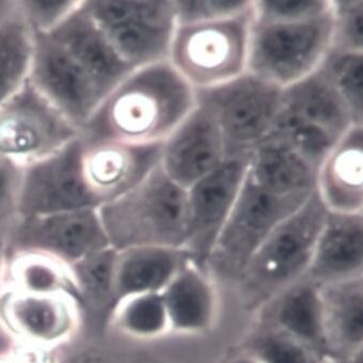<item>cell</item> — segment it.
<instances>
[{"mask_svg": "<svg viewBox=\"0 0 363 363\" xmlns=\"http://www.w3.org/2000/svg\"><path fill=\"white\" fill-rule=\"evenodd\" d=\"M34 35L16 14L0 25V108L30 80Z\"/></svg>", "mask_w": 363, "mask_h": 363, "instance_id": "d4e9b609", "label": "cell"}, {"mask_svg": "<svg viewBox=\"0 0 363 363\" xmlns=\"http://www.w3.org/2000/svg\"><path fill=\"white\" fill-rule=\"evenodd\" d=\"M225 363H259L254 357H251L250 354H247V352H242V350H240V352H236L233 357L228 359Z\"/></svg>", "mask_w": 363, "mask_h": 363, "instance_id": "74e56055", "label": "cell"}, {"mask_svg": "<svg viewBox=\"0 0 363 363\" xmlns=\"http://www.w3.org/2000/svg\"><path fill=\"white\" fill-rule=\"evenodd\" d=\"M247 176L279 196H308L316 191L317 169L271 137L249 153Z\"/></svg>", "mask_w": 363, "mask_h": 363, "instance_id": "603a6c76", "label": "cell"}, {"mask_svg": "<svg viewBox=\"0 0 363 363\" xmlns=\"http://www.w3.org/2000/svg\"><path fill=\"white\" fill-rule=\"evenodd\" d=\"M99 32L133 68L169 61L177 27L174 1H84Z\"/></svg>", "mask_w": 363, "mask_h": 363, "instance_id": "9c48e42d", "label": "cell"}, {"mask_svg": "<svg viewBox=\"0 0 363 363\" xmlns=\"http://www.w3.org/2000/svg\"><path fill=\"white\" fill-rule=\"evenodd\" d=\"M252 6L238 16L176 27L169 63L194 90L219 86L247 72Z\"/></svg>", "mask_w": 363, "mask_h": 363, "instance_id": "5b68a950", "label": "cell"}, {"mask_svg": "<svg viewBox=\"0 0 363 363\" xmlns=\"http://www.w3.org/2000/svg\"><path fill=\"white\" fill-rule=\"evenodd\" d=\"M118 331L138 341H155L171 333L161 294H145L119 301L110 315Z\"/></svg>", "mask_w": 363, "mask_h": 363, "instance_id": "484cf974", "label": "cell"}, {"mask_svg": "<svg viewBox=\"0 0 363 363\" xmlns=\"http://www.w3.org/2000/svg\"><path fill=\"white\" fill-rule=\"evenodd\" d=\"M24 169L0 155V238L5 242L18 221Z\"/></svg>", "mask_w": 363, "mask_h": 363, "instance_id": "836d02e7", "label": "cell"}, {"mask_svg": "<svg viewBox=\"0 0 363 363\" xmlns=\"http://www.w3.org/2000/svg\"><path fill=\"white\" fill-rule=\"evenodd\" d=\"M177 25L208 22L248 11L252 1H174Z\"/></svg>", "mask_w": 363, "mask_h": 363, "instance_id": "d590c367", "label": "cell"}, {"mask_svg": "<svg viewBox=\"0 0 363 363\" xmlns=\"http://www.w3.org/2000/svg\"><path fill=\"white\" fill-rule=\"evenodd\" d=\"M109 247L99 209L18 218L5 240L12 255H45L67 267Z\"/></svg>", "mask_w": 363, "mask_h": 363, "instance_id": "8fae6325", "label": "cell"}, {"mask_svg": "<svg viewBox=\"0 0 363 363\" xmlns=\"http://www.w3.org/2000/svg\"><path fill=\"white\" fill-rule=\"evenodd\" d=\"M318 70L345 101L354 121L363 125V52L331 48Z\"/></svg>", "mask_w": 363, "mask_h": 363, "instance_id": "4dcf8cb0", "label": "cell"}, {"mask_svg": "<svg viewBox=\"0 0 363 363\" xmlns=\"http://www.w3.org/2000/svg\"><path fill=\"white\" fill-rule=\"evenodd\" d=\"M284 89L246 72L219 86L195 90V104L213 117L228 155H248L273 130Z\"/></svg>", "mask_w": 363, "mask_h": 363, "instance_id": "52a82bcc", "label": "cell"}, {"mask_svg": "<svg viewBox=\"0 0 363 363\" xmlns=\"http://www.w3.org/2000/svg\"><path fill=\"white\" fill-rule=\"evenodd\" d=\"M327 215L315 191L265 238L236 283L244 308L258 313L272 298L305 278Z\"/></svg>", "mask_w": 363, "mask_h": 363, "instance_id": "3957f363", "label": "cell"}, {"mask_svg": "<svg viewBox=\"0 0 363 363\" xmlns=\"http://www.w3.org/2000/svg\"><path fill=\"white\" fill-rule=\"evenodd\" d=\"M79 140L81 180L96 208L130 192L161 162L163 144Z\"/></svg>", "mask_w": 363, "mask_h": 363, "instance_id": "4fadbf2b", "label": "cell"}, {"mask_svg": "<svg viewBox=\"0 0 363 363\" xmlns=\"http://www.w3.org/2000/svg\"><path fill=\"white\" fill-rule=\"evenodd\" d=\"M12 289L32 294L78 296L67 265L35 252L13 254Z\"/></svg>", "mask_w": 363, "mask_h": 363, "instance_id": "4316f807", "label": "cell"}, {"mask_svg": "<svg viewBox=\"0 0 363 363\" xmlns=\"http://www.w3.org/2000/svg\"><path fill=\"white\" fill-rule=\"evenodd\" d=\"M283 110L341 138L354 121L350 108L319 70L284 89Z\"/></svg>", "mask_w": 363, "mask_h": 363, "instance_id": "cb8c5ba5", "label": "cell"}, {"mask_svg": "<svg viewBox=\"0 0 363 363\" xmlns=\"http://www.w3.org/2000/svg\"><path fill=\"white\" fill-rule=\"evenodd\" d=\"M363 350L356 352L350 356L344 357V358L333 359V360L327 361L325 363H363Z\"/></svg>", "mask_w": 363, "mask_h": 363, "instance_id": "f35d334b", "label": "cell"}, {"mask_svg": "<svg viewBox=\"0 0 363 363\" xmlns=\"http://www.w3.org/2000/svg\"><path fill=\"white\" fill-rule=\"evenodd\" d=\"M80 136L30 80L0 108V155L22 169L48 159Z\"/></svg>", "mask_w": 363, "mask_h": 363, "instance_id": "30bf717a", "label": "cell"}, {"mask_svg": "<svg viewBox=\"0 0 363 363\" xmlns=\"http://www.w3.org/2000/svg\"><path fill=\"white\" fill-rule=\"evenodd\" d=\"M139 363H167V362H164V361H161V360H155V359H147V360H142Z\"/></svg>", "mask_w": 363, "mask_h": 363, "instance_id": "60d3db41", "label": "cell"}, {"mask_svg": "<svg viewBox=\"0 0 363 363\" xmlns=\"http://www.w3.org/2000/svg\"><path fill=\"white\" fill-rule=\"evenodd\" d=\"M248 155H233L186 190V235L191 261L207 269L209 257L235 204L248 169ZM208 271V269H207Z\"/></svg>", "mask_w": 363, "mask_h": 363, "instance_id": "7c38bea8", "label": "cell"}, {"mask_svg": "<svg viewBox=\"0 0 363 363\" xmlns=\"http://www.w3.org/2000/svg\"><path fill=\"white\" fill-rule=\"evenodd\" d=\"M311 195L279 196L263 190L246 174L235 204L209 257L207 269L211 275L236 285L265 238Z\"/></svg>", "mask_w": 363, "mask_h": 363, "instance_id": "ba28073f", "label": "cell"}, {"mask_svg": "<svg viewBox=\"0 0 363 363\" xmlns=\"http://www.w3.org/2000/svg\"><path fill=\"white\" fill-rule=\"evenodd\" d=\"M195 107V90L169 61L135 68L81 128L88 142L163 144Z\"/></svg>", "mask_w": 363, "mask_h": 363, "instance_id": "7a4b0ae2", "label": "cell"}, {"mask_svg": "<svg viewBox=\"0 0 363 363\" xmlns=\"http://www.w3.org/2000/svg\"><path fill=\"white\" fill-rule=\"evenodd\" d=\"M267 137L291 149L317 171L340 139L283 109Z\"/></svg>", "mask_w": 363, "mask_h": 363, "instance_id": "f1b7e54d", "label": "cell"}, {"mask_svg": "<svg viewBox=\"0 0 363 363\" xmlns=\"http://www.w3.org/2000/svg\"><path fill=\"white\" fill-rule=\"evenodd\" d=\"M0 363H14L13 358H0Z\"/></svg>", "mask_w": 363, "mask_h": 363, "instance_id": "b9f144b4", "label": "cell"}, {"mask_svg": "<svg viewBox=\"0 0 363 363\" xmlns=\"http://www.w3.org/2000/svg\"><path fill=\"white\" fill-rule=\"evenodd\" d=\"M332 1H252L254 20L259 22H296L325 14Z\"/></svg>", "mask_w": 363, "mask_h": 363, "instance_id": "e575fe53", "label": "cell"}, {"mask_svg": "<svg viewBox=\"0 0 363 363\" xmlns=\"http://www.w3.org/2000/svg\"><path fill=\"white\" fill-rule=\"evenodd\" d=\"M5 242L0 238V296L3 294L4 260H5Z\"/></svg>", "mask_w": 363, "mask_h": 363, "instance_id": "ab89813d", "label": "cell"}, {"mask_svg": "<svg viewBox=\"0 0 363 363\" xmlns=\"http://www.w3.org/2000/svg\"><path fill=\"white\" fill-rule=\"evenodd\" d=\"M257 314V323L276 328L314 350L328 361L320 288L308 278L272 298Z\"/></svg>", "mask_w": 363, "mask_h": 363, "instance_id": "ffe728a7", "label": "cell"}, {"mask_svg": "<svg viewBox=\"0 0 363 363\" xmlns=\"http://www.w3.org/2000/svg\"><path fill=\"white\" fill-rule=\"evenodd\" d=\"M316 192L330 213H363V125L335 143L317 171Z\"/></svg>", "mask_w": 363, "mask_h": 363, "instance_id": "ac0fdd59", "label": "cell"}, {"mask_svg": "<svg viewBox=\"0 0 363 363\" xmlns=\"http://www.w3.org/2000/svg\"><path fill=\"white\" fill-rule=\"evenodd\" d=\"M240 350L259 363H325L312 348L276 328L257 323Z\"/></svg>", "mask_w": 363, "mask_h": 363, "instance_id": "f546056e", "label": "cell"}, {"mask_svg": "<svg viewBox=\"0 0 363 363\" xmlns=\"http://www.w3.org/2000/svg\"><path fill=\"white\" fill-rule=\"evenodd\" d=\"M328 361L363 350V277L321 286Z\"/></svg>", "mask_w": 363, "mask_h": 363, "instance_id": "7402d4cb", "label": "cell"}, {"mask_svg": "<svg viewBox=\"0 0 363 363\" xmlns=\"http://www.w3.org/2000/svg\"><path fill=\"white\" fill-rule=\"evenodd\" d=\"M79 137L55 155L24 169L20 218L99 209L81 180Z\"/></svg>", "mask_w": 363, "mask_h": 363, "instance_id": "5bb4252c", "label": "cell"}, {"mask_svg": "<svg viewBox=\"0 0 363 363\" xmlns=\"http://www.w3.org/2000/svg\"><path fill=\"white\" fill-rule=\"evenodd\" d=\"M116 258L117 250L109 247L68 267L78 296L108 308L110 315L117 305L113 292Z\"/></svg>", "mask_w": 363, "mask_h": 363, "instance_id": "83f0119b", "label": "cell"}, {"mask_svg": "<svg viewBox=\"0 0 363 363\" xmlns=\"http://www.w3.org/2000/svg\"><path fill=\"white\" fill-rule=\"evenodd\" d=\"M68 294L9 290L0 296V320L24 342L47 348L67 340L77 325V307Z\"/></svg>", "mask_w": 363, "mask_h": 363, "instance_id": "2e32d148", "label": "cell"}, {"mask_svg": "<svg viewBox=\"0 0 363 363\" xmlns=\"http://www.w3.org/2000/svg\"><path fill=\"white\" fill-rule=\"evenodd\" d=\"M134 69L110 47L84 1L55 30L34 35L30 82L80 130Z\"/></svg>", "mask_w": 363, "mask_h": 363, "instance_id": "6da1fadb", "label": "cell"}, {"mask_svg": "<svg viewBox=\"0 0 363 363\" xmlns=\"http://www.w3.org/2000/svg\"><path fill=\"white\" fill-rule=\"evenodd\" d=\"M186 189L161 165L130 192L99 208L101 222L116 250L135 246L184 248L186 235Z\"/></svg>", "mask_w": 363, "mask_h": 363, "instance_id": "277c9868", "label": "cell"}, {"mask_svg": "<svg viewBox=\"0 0 363 363\" xmlns=\"http://www.w3.org/2000/svg\"><path fill=\"white\" fill-rule=\"evenodd\" d=\"M171 333L200 335L215 325L219 296L215 278L189 261L162 291Z\"/></svg>", "mask_w": 363, "mask_h": 363, "instance_id": "d6986e66", "label": "cell"}, {"mask_svg": "<svg viewBox=\"0 0 363 363\" xmlns=\"http://www.w3.org/2000/svg\"><path fill=\"white\" fill-rule=\"evenodd\" d=\"M18 12V1H0V25L11 20Z\"/></svg>", "mask_w": 363, "mask_h": 363, "instance_id": "8d00e7d4", "label": "cell"}, {"mask_svg": "<svg viewBox=\"0 0 363 363\" xmlns=\"http://www.w3.org/2000/svg\"><path fill=\"white\" fill-rule=\"evenodd\" d=\"M228 157L225 138L215 120L195 104L163 143L160 165L173 182L188 190Z\"/></svg>", "mask_w": 363, "mask_h": 363, "instance_id": "9a60e30c", "label": "cell"}, {"mask_svg": "<svg viewBox=\"0 0 363 363\" xmlns=\"http://www.w3.org/2000/svg\"><path fill=\"white\" fill-rule=\"evenodd\" d=\"M80 5L81 1H18V9L33 35H39L55 30Z\"/></svg>", "mask_w": 363, "mask_h": 363, "instance_id": "d6a6232c", "label": "cell"}, {"mask_svg": "<svg viewBox=\"0 0 363 363\" xmlns=\"http://www.w3.org/2000/svg\"><path fill=\"white\" fill-rule=\"evenodd\" d=\"M363 213L328 211L305 277L317 286L362 277Z\"/></svg>", "mask_w": 363, "mask_h": 363, "instance_id": "e0dca14e", "label": "cell"}, {"mask_svg": "<svg viewBox=\"0 0 363 363\" xmlns=\"http://www.w3.org/2000/svg\"><path fill=\"white\" fill-rule=\"evenodd\" d=\"M189 261L190 256L182 247L148 245L117 250L113 272L116 301L137 294H161Z\"/></svg>", "mask_w": 363, "mask_h": 363, "instance_id": "44dd1931", "label": "cell"}, {"mask_svg": "<svg viewBox=\"0 0 363 363\" xmlns=\"http://www.w3.org/2000/svg\"><path fill=\"white\" fill-rule=\"evenodd\" d=\"M332 49L363 52V1H332Z\"/></svg>", "mask_w": 363, "mask_h": 363, "instance_id": "1f68e13d", "label": "cell"}, {"mask_svg": "<svg viewBox=\"0 0 363 363\" xmlns=\"http://www.w3.org/2000/svg\"><path fill=\"white\" fill-rule=\"evenodd\" d=\"M331 48L332 7L296 22L254 20L247 72L286 89L317 72Z\"/></svg>", "mask_w": 363, "mask_h": 363, "instance_id": "8992f818", "label": "cell"}]
</instances>
